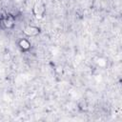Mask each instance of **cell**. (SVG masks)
<instances>
[{
  "mask_svg": "<svg viewBox=\"0 0 122 122\" xmlns=\"http://www.w3.org/2000/svg\"><path fill=\"white\" fill-rule=\"evenodd\" d=\"M33 11H34V14H35L36 17L41 18V17L43 16V14H44L45 8H44V6L41 5V4H36L35 7H34V9H33Z\"/></svg>",
  "mask_w": 122,
  "mask_h": 122,
  "instance_id": "1",
  "label": "cell"
},
{
  "mask_svg": "<svg viewBox=\"0 0 122 122\" xmlns=\"http://www.w3.org/2000/svg\"><path fill=\"white\" fill-rule=\"evenodd\" d=\"M24 32L29 36H32V35H36L39 32V30L38 28H35V27H27L25 28Z\"/></svg>",
  "mask_w": 122,
  "mask_h": 122,
  "instance_id": "2",
  "label": "cell"
},
{
  "mask_svg": "<svg viewBox=\"0 0 122 122\" xmlns=\"http://www.w3.org/2000/svg\"><path fill=\"white\" fill-rule=\"evenodd\" d=\"M4 24H5V26H6L7 28H10V27H12V25H13V20H12L10 17H8V18H6V19L4 20Z\"/></svg>",
  "mask_w": 122,
  "mask_h": 122,
  "instance_id": "3",
  "label": "cell"
},
{
  "mask_svg": "<svg viewBox=\"0 0 122 122\" xmlns=\"http://www.w3.org/2000/svg\"><path fill=\"white\" fill-rule=\"evenodd\" d=\"M20 46H21V48L22 49H24V50H27V49H29L30 48V43L27 41V40H21L20 41Z\"/></svg>",
  "mask_w": 122,
  "mask_h": 122,
  "instance_id": "4",
  "label": "cell"
}]
</instances>
